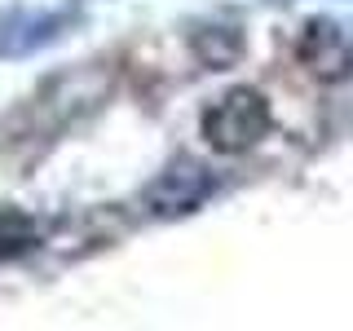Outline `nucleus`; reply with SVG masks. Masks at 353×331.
<instances>
[{"label":"nucleus","mask_w":353,"mask_h":331,"mask_svg":"<svg viewBox=\"0 0 353 331\" xmlns=\"http://www.w3.org/2000/svg\"><path fill=\"white\" fill-rule=\"evenodd\" d=\"M274 115L270 102L256 93V88H230L225 97H216L212 106L203 110V137L208 146L221 154H243L270 132Z\"/></svg>","instance_id":"1"},{"label":"nucleus","mask_w":353,"mask_h":331,"mask_svg":"<svg viewBox=\"0 0 353 331\" xmlns=\"http://www.w3.org/2000/svg\"><path fill=\"white\" fill-rule=\"evenodd\" d=\"M216 190V177L203 168L199 159H172L154 181L146 185V208L154 217H185L199 203H208Z\"/></svg>","instance_id":"2"},{"label":"nucleus","mask_w":353,"mask_h":331,"mask_svg":"<svg viewBox=\"0 0 353 331\" xmlns=\"http://www.w3.org/2000/svg\"><path fill=\"white\" fill-rule=\"evenodd\" d=\"M296 58L318 80H349L353 75V27H340L331 18H309L296 40Z\"/></svg>","instance_id":"3"},{"label":"nucleus","mask_w":353,"mask_h":331,"mask_svg":"<svg viewBox=\"0 0 353 331\" xmlns=\"http://www.w3.org/2000/svg\"><path fill=\"white\" fill-rule=\"evenodd\" d=\"M62 27H66L62 14H18V9H9V14H0V58L31 53L40 44L58 40Z\"/></svg>","instance_id":"4"},{"label":"nucleus","mask_w":353,"mask_h":331,"mask_svg":"<svg viewBox=\"0 0 353 331\" xmlns=\"http://www.w3.org/2000/svg\"><path fill=\"white\" fill-rule=\"evenodd\" d=\"M190 44H194L199 62L212 66V71H225V66L239 62V53H243L239 27H199L194 36H190Z\"/></svg>","instance_id":"5"},{"label":"nucleus","mask_w":353,"mask_h":331,"mask_svg":"<svg viewBox=\"0 0 353 331\" xmlns=\"http://www.w3.org/2000/svg\"><path fill=\"white\" fill-rule=\"evenodd\" d=\"M36 234H40L36 221L22 217V212H14V208H5V212H0V261L27 252L31 243H36Z\"/></svg>","instance_id":"6"}]
</instances>
